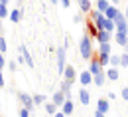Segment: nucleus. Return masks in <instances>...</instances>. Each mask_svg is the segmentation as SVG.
Returning a JSON list of instances; mask_svg holds the SVG:
<instances>
[{
  "label": "nucleus",
  "mask_w": 128,
  "mask_h": 117,
  "mask_svg": "<svg viewBox=\"0 0 128 117\" xmlns=\"http://www.w3.org/2000/svg\"><path fill=\"white\" fill-rule=\"evenodd\" d=\"M93 40H95V38L89 32H83V36H81V40H79V54H81V58L87 60V62H89V60L93 58V54H95V52H93Z\"/></svg>",
  "instance_id": "nucleus-1"
},
{
  "label": "nucleus",
  "mask_w": 128,
  "mask_h": 117,
  "mask_svg": "<svg viewBox=\"0 0 128 117\" xmlns=\"http://www.w3.org/2000/svg\"><path fill=\"white\" fill-rule=\"evenodd\" d=\"M114 24H116V32L128 34V22H126V18H124V12H118V14H116Z\"/></svg>",
  "instance_id": "nucleus-2"
},
{
  "label": "nucleus",
  "mask_w": 128,
  "mask_h": 117,
  "mask_svg": "<svg viewBox=\"0 0 128 117\" xmlns=\"http://www.w3.org/2000/svg\"><path fill=\"white\" fill-rule=\"evenodd\" d=\"M63 80H67V82H71V84H75L77 80H79V75H77V71H75V67L71 66V64H67L63 69Z\"/></svg>",
  "instance_id": "nucleus-3"
},
{
  "label": "nucleus",
  "mask_w": 128,
  "mask_h": 117,
  "mask_svg": "<svg viewBox=\"0 0 128 117\" xmlns=\"http://www.w3.org/2000/svg\"><path fill=\"white\" fill-rule=\"evenodd\" d=\"M55 54H57V71L63 75V69H65V60H67V56H65V48H57L55 50Z\"/></svg>",
  "instance_id": "nucleus-4"
},
{
  "label": "nucleus",
  "mask_w": 128,
  "mask_h": 117,
  "mask_svg": "<svg viewBox=\"0 0 128 117\" xmlns=\"http://www.w3.org/2000/svg\"><path fill=\"white\" fill-rule=\"evenodd\" d=\"M18 101L22 103V107H28L30 111H34V97H32V95L20 91V93H18Z\"/></svg>",
  "instance_id": "nucleus-5"
},
{
  "label": "nucleus",
  "mask_w": 128,
  "mask_h": 117,
  "mask_svg": "<svg viewBox=\"0 0 128 117\" xmlns=\"http://www.w3.org/2000/svg\"><path fill=\"white\" fill-rule=\"evenodd\" d=\"M18 52H20V54H22V56H24V60H26V66L28 67H36V62H34V58H32V54H30V52H28V48H26V46H18Z\"/></svg>",
  "instance_id": "nucleus-6"
},
{
  "label": "nucleus",
  "mask_w": 128,
  "mask_h": 117,
  "mask_svg": "<svg viewBox=\"0 0 128 117\" xmlns=\"http://www.w3.org/2000/svg\"><path fill=\"white\" fill-rule=\"evenodd\" d=\"M108 109H110V101H108V97H98V101H96V111H100V113H108Z\"/></svg>",
  "instance_id": "nucleus-7"
},
{
  "label": "nucleus",
  "mask_w": 128,
  "mask_h": 117,
  "mask_svg": "<svg viewBox=\"0 0 128 117\" xmlns=\"http://www.w3.org/2000/svg\"><path fill=\"white\" fill-rule=\"evenodd\" d=\"M79 84L83 85V87H87V85L93 84V73L87 69V71H81L79 73Z\"/></svg>",
  "instance_id": "nucleus-8"
},
{
  "label": "nucleus",
  "mask_w": 128,
  "mask_h": 117,
  "mask_svg": "<svg viewBox=\"0 0 128 117\" xmlns=\"http://www.w3.org/2000/svg\"><path fill=\"white\" fill-rule=\"evenodd\" d=\"M112 38H114V34L112 32H108V30H98V34H96V42L100 44V42H110Z\"/></svg>",
  "instance_id": "nucleus-9"
},
{
  "label": "nucleus",
  "mask_w": 128,
  "mask_h": 117,
  "mask_svg": "<svg viewBox=\"0 0 128 117\" xmlns=\"http://www.w3.org/2000/svg\"><path fill=\"white\" fill-rule=\"evenodd\" d=\"M104 82H106V71H104V69H102L100 73L93 75V84H95L96 87H102V85H104Z\"/></svg>",
  "instance_id": "nucleus-10"
},
{
  "label": "nucleus",
  "mask_w": 128,
  "mask_h": 117,
  "mask_svg": "<svg viewBox=\"0 0 128 117\" xmlns=\"http://www.w3.org/2000/svg\"><path fill=\"white\" fill-rule=\"evenodd\" d=\"M79 101L83 103V105H89V103H91V95H89V89H87V87H83V85H81V91H79Z\"/></svg>",
  "instance_id": "nucleus-11"
},
{
  "label": "nucleus",
  "mask_w": 128,
  "mask_h": 117,
  "mask_svg": "<svg viewBox=\"0 0 128 117\" xmlns=\"http://www.w3.org/2000/svg\"><path fill=\"white\" fill-rule=\"evenodd\" d=\"M51 101H53V103H55L57 107H61V105L65 103V93L61 91V89H59V91H55V93L51 95Z\"/></svg>",
  "instance_id": "nucleus-12"
},
{
  "label": "nucleus",
  "mask_w": 128,
  "mask_h": 117,
  "mask_svg": "<svg viewBox=\"0 0 128 117\" xmlns=\"http://www.w3.org/2000/svg\"><path fill=\"white\" fill-rule=\"evenodd\" d=\"M114 42L118 44V46H126L128 44V34H122V32H114Z\"/></svg>",
  "instance_id": "nucleus-13"
},
{
  "label": "nucleus",
  "mask_w": 128,
  "mask_h": 117,
  "mask_svg": "<svg viewBox=\"0 0 128 117\" xmlns=\"http://www.w3.org/2000/svg\"><path fill=\"white\" fill-rule=\"evenodd\" d=\"M118 12H120V10H118V6H114V4H110V6H108V8L104 10V16L108 18V20H114Z\"/></svg>",
  "instance_id": "nucleus-14"
},
{
  "label": "nucleus",
  "mask_w": 128,
  "mask_h": 117,
  "mask_svg": "<svg viewBox=\"0 0 128 117\" xmlns=\"http://www.w3.org/2000/svg\"><path fill=\"white\" fill-rule=\"evenodd\" d=\"M8 18H10L14 24H18V22L22 20V8L18 6V8H14V10H10V16H8Z\"/></svg>",
  "instance_id": "nucleus-15"
},
{
  "label": "nucleus",
  "mask_w": 128,
  "mask_h": 117,
  "mask_svg": "<svg viewBox=\"0 0 128 117\" xmlns=\"http://www.w3.org/2000/svg\"><path fill=\"white\" fill-rule=\"evenodd\" d=\"M61 111H63L65 115H71V113L75 111V105H73V101H71V99H65V103L61 105Z\"/></svg>",
  "instance_id": "nucleus-16"
},
{
  "label": "nucleus",
  "mask_w": 128,
  "mask_h": 117,
  "mask_svg": "<svg viewBox=\"0 0 128 117\" xmlns=\"http://www.w3.org/2000/svg\"><path fill=\"white\" fill-rule=\"evenodd\" d=\"M44 107H46V113H48V115H51V117L57 113V105H55L53 101H46V103H44Z\"/></svg>",
  "instance_id": "nucleus-17"
},
{
  "label": "nucleus",
  "mask_w": 128,
  "mask_h": 117,
  "mask_svg": "<svg viewBox=\"0 0 128 117\" xmlns=\"http://www.w3.org/2000/svg\"><path fill=\"white\" fill-rule=\"evenodd\" d=\"M118 77H120V73H118V69H116V67H108V69H106V80H110V82H116V80H118Z\"/></svg>",
  "instance_id": "nucleus-18"
},
{
  "label": "nucleus",
  "mask_w": 128,
  "mask_h": 117,
  "mask_svg": "<svg viewBox=\"0 0 128 117\" xmlns=\"http://www.w3.org/2000/svg\"><path fill=\"white\" fill-rule=\"evenodd\" d=\"M77 4H79V8H81V12H83V14H89V12L93 10L89 0H77Z\"/></svg>",
  "instance_id": "nucleus-19"
},
{
  "label": "nucleus",
  "mask_w": 128,
  "mask_h": 117,
  "mask_svg": "<svg viewBox=\"0 0 128 117\" xmlns=\"http://www.w3.org/2000/svg\"><path fill=\"white\" fill-rule=\"evenodd\" d=\"M87 32L91 34V36H93V38H96V34H98V28H96V26H95V22H93V20H91V18H89V20H87Z\"/></svg>",
  "instance_id": "nucleus-20"
},
{
  "label": "nucleus",
  "mask_w": 128,
  "mask_h": 117,
  "mask_svg": "<svg viewBox=\"0 0 128 117\" xmlns=\"http://www.w3.org/2000/svg\"><path fill=\"white\" fill-rule=\"evenodd\" d=\"M108 6H110V0H96V2H95V8H96V10H100V12H104Z\"/></svg>",
  "instance_id": "nucleus-21"
},
{
  "label": "nucleus",
  "mask_w": 128,
  "mask_h": 117,
  "mask_svg": "<svg viewBox=\"0 0 128 117\" xmlns=\"http://www.w3.org/2000/svg\"><path fill=\"white\" fill-rule=\"evenodd\" d=\"M102 30H108V32H116V24H114V20H108V18H106V20H104V26H102Z\"/></svg>",
  "instance_id": "nucleus-22"
},
{
  "label": "nucleus",
  "mask_w": 128,
  "mask_h": 117,
  "mask_svg": "<svg viewBox=\"0 0 128 117\" xmlns=\"http://www.w3.org/2000/svg\"><path fill=\"white\" fill-rule=\"evenodd\" d=\"M110 42H100L98 44V54H110Z\"/></svg>",
  "instance_id": "nucleus-23"
},
{
  "label": "nucleus",
  "mask_w": 128,
  "mask_h": 117,
  "mask_svg": "<svg viewBox=\"0 0 128 117\" xmlns=\"http://www.w3.org/2000/svg\"><path fill=\"white\" fill-rule=\"evenodd\" d=\"M98 62H100V66H110V54H98Z\"/></svg>",
  "instance_id": "nucleus-24"
},
{
  "label": "nucleus",
  "mask_w": 128,
  "mask_h": 117,
  "mask_svg": "<svg viewBox=\"0 0 128 117\" xmlns=\"http://www.w3.org/2000/svg\"><path fill=\"white\" fill-rule=\"evenodd\" d=\"M10 16V10H8V4H0V20Z\"/></svg>",
  "instance_id": "nucleus-25"
},
{
  "label": "nucleus",
  "mask_w": 128,
  "mask_h": 117,
  "mask_svg": "<svg viewBox=\"0 0 128 117\" xmlns=\"http://www.w3.org/2000/svg\"><path fill=\"white\" fill-rule=\"evenodd\" d=\"M34 97V105H42V103H46V95H42V93H36L32 95Z\"/></svg>",
  "instance_id": "nucleus-26"
},
{
  "label": "nucleus",
  "mask_w": 128,
  "mask_h": 117,
  "mask_svg": "<svg viewBox=\"0 0 128 117\" xmlns=\"http://www.w3.org/2000/svg\"><path fill=\"white\" fill-rule=\"evenodd\" d=\"M120 64H122L120 56H116V54H114V56H110V66H112V67H118Z\"/></svg>",
  "instance_id": "nucleus-27"
},
{
  "label": "nucleus",
  "mask_w": 128,
  "mask_h": 117,
  "mask_svg": "<svg viewBox=\"0 0 128 117\" xmlns=\"http://www.w3.org/2000/svg\"><path fill=\"white\" fill-rule=\"evenodd\" d=\"M30 113H32V111H30L28 107H20V109H18V115L20 117H30Z\"/></svg>",
  "instance_id": "nucleus-28"
},
{
  "label": "nucleus",
  "mask_w": 128,
  "mask_h": 117,
  "mask_svg": "<svg viewBox=\"0 0 128 117\" xmlns=\"http://www.w3.org/2000/svg\"><path fill=\"white\" fill-rule=\"evenodd\" d=\"M6 50H8L6 40H4V36H0V52H2V54H6Z\"/></svg>",
  "instance_id": "nucleus-29"
},
{
  "label": "nucleus",
  "mask_w": 128,
  "mask_h": 117,
  "mask_svg": "<svg viewBox=\"0 0 128 117\" xmlns=\"http://www.w3.org/2000/svg\"><path fill=\"white\" fill-rule=\"evenodd\" d=\"M120 60H122V64H120V66H122V67H128V52H124V54L120 56Z\"/></svg>",
  "instance_id": "nucleus-30"
},
{
  "label": "nucleus",
  "mask_w": 128,
  "mask_h": 117,
  "mask_svg": "<svg viewBox=\"0 0 128 117\" xmlns=\"http://www.w3.org/2000/svg\"><path fill=\"white\" fill-rule=\"evenodd\" d=\"M8 69H10V71H16V69H18V62H16V60L8 62Z\"/></svg>",
  "instance_id": "nucleus-31"
},
{
  "label": "nucleus",
  "mask_w": 128,
  "mask_h": 117,
  "mask_svg": "<svg viewBox=\"0 0 128 117\" xmlns=\"http://www.w3.org/2000/svg\"><path fill=\"white\" fill-rule=\"evenodd\" d=\"M120 97L124 101H128V87H122V89H120Z\"/></svg>",
  "instance_id": "nucleus-32"
},
{
  "label": "nucleus",
  "mask_w": 128,
  "mask_h": 117,
  "mask_svg": "<svg viewBox=\"0 0 128 117\" xmlns=\"http://www.w3.org/2000/svg\"><path fill=\"white\" fill-rule=\"evenodd\" d=\"M59 4H61L63 8H69V6H71V0H59Z\"/></svg>",
  "instance_id": "nucleus-33"
},
{
  "label": "nucleus",
  "mask_w": 128,
  "mask_h": 117,
  "mask_svg": "<svg viewBox=\"0 0 128 117\" xmlns=\"http://www.w3.org/2000/svg\"><path fill=\"white\" fill-rule=\"evenodd\" d=\"M18 54H20V52H18ZM16 62L20 64V66H22V64H26V60H24V56H22V54H20V56L16 58Z\"/></svg>",
  "instance_id": "nucleus-34"
},
{
  "label": "nucleus",
  "mask_w": 128,
  "mask_h": 117,
  "mask_svg": "<svg viewBox=\"0 0 128 117\" xmlns=\"http://www.w3.org/2000/svg\"><path fill=\"white\" fill-rule=\"evenodd\" d=\"M4 62H6V60H4V54L0 52V69H4Z\"/></svg>",
  "instance_id": "nucleus-35"
},
{
  "label": "nucleus",
  "mask_w": 128,
  "mask_h": 117,
  "mask_svg": "<svg viewBox=\"0 0 128 117\" xmlns=\"http://www.w3.org/2000/svg\"><path fill=\"white\" fill-rule=\"evenodd\" d=\"M106 97H108V101L116 99V95H114V91H108V93H106Z\"/></svg>",
  "instance_id": "nucleus-36"
},
{
  "label": "nucleus",
  "mask_w": 128,
  "mask_h": 117,
  "mask_svg": "<svg viewBox=\"0 0 128 117\" xmlns=\"http://www.w3.org/2000/svg\"><path fill=\"white\" fill-rule=\"evenodd\" d=\"M81 20H83V18H81V14H77V16H73V22H75V24H79Z\"/></svg>",
  "instance_id": "nucleus-37"
},
{
  "label": "nucleus",
  "mask_w": 128,
  "mask_h": 117,
  "mask_svg": "<svg viewBox=\"0 0 128 117\" xmlns=\"http://www.w3.org/2000/svg\"><path fill=\"white\" fill-rule=\"evenodd\" d=\"M0 87H4V73H2V69H0Z\"/></svg>",
  "instance_id": "nucleus-38"
},
{
  "label": "nucleus",
  "mask_w": 128,
  "mask_h": 117,
  "mask_svg": "<svg viewBox=\"0 0 128 117\" xmlns=\"http://www.w3.org/2000/svg\"><path fill=\"white\" fill-rule=\"evenodd\" d=\"M53 117H67V115H65L63 111H57V113H55V115H53Z\"/></svg>",
  "instance_id": "nucleus-39"
},
{
  "label": "nucleus",
  "mask_w": 128,
  "mask_h": 117,
  "mask_svg": "<svg viewBox=\"0 0 128 117\" xmlns=\"http://www.w3.org/2000/svg\"><path fill=\"white\" fill-rule=\"evenodd\" d=\"M95 117H104V113H100V111H95Z\"/></svg>",
  "instance_id": "nucleus-40"
},
{
  "label": "nucleus",
  "mask_w": 128,
  "mask_h": 117,
  "mask_svg": "<svg viewBox=\"0 0 128 117\" xmlns=\"http://www.w3.org/2000/svg\"><path fill=\"white\" fill-rule=\"evenodd\" d=\"M118 2H120V0H110V4H114V6H118Z\"/></svg>",
  "instance_id": "nucleus-41"
},
{
  "label": "nucleus",
  "mask_w": 128,
  "mask_h": 117,
  "mask_svg": "<svg viewBox=\"0 0 128 117\" xmlns=\"http://www.w3.org/2000/svg\"><path fill=\"white\" fill-rule=\"evenodd\" d=\"M124 18H126V22H128V8L124 10Z\"/></svg>",
  "instance_id": "nucleus-42"
},
{
  "label": "nucleus",
  "mask_w": 128,
  "mask_h": 117,
  "mask_svg": "<svg viewBox=\"0 0 128 117\" xmlns=\"http://www.w3.org/2000/svg\"><path fill=\"white\" fill-rule=\"evenodd\" d=\"M8 2H10V0H0V4H8Z\"/></svg>",
  "instance_id": "nucleus-43"
},
{
  "label": "nucleus",
  "mask_w": 128,
  "mask_h": 117,
  "mask_svg": "<svg viewBox=\"0 0 128 117\" xmlns=\"http://www.w3.org/2000/svg\"><path fill=\"white\" fill-rule=\"evenodd\" d=\"M49 2H51V4H59V0H49Z\"/></svg>",
  "instance_id": "nucleus-44"
},
{
  "label": "nucleus",
  "mask_w": 128,
  "mask_h": 117,
  "mask_svg": "<svg viewBox=\"0 0 128 117\" xmlns=\"http://www.w3.org/2000/svg\"><path fill=\"white\" fill-rule=\"evenodd\" d=\"M124 52H128V44H126V46H124Z\"/></svg>",
  "instance_id": "nucleus-45"
},
{
  "label": "nucleus",
  "mask_w": 128,
  "mask_h": 117,
  "mask_svg": "<svg viewBox=\"0 0 128 117\" xmlns=\"http://www.w3.org/2000/svg\"><path fill=\"white\" fill-rule=\"evenodd\" d=\"M0 32H2V20H0Z\"/></svg>",
  "instance_id": "nucleus-46"
}]
</instances>
